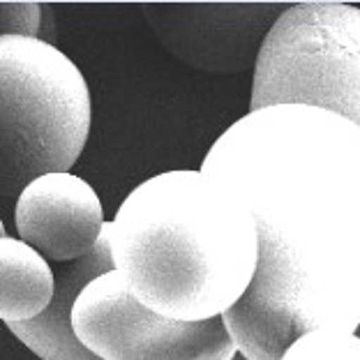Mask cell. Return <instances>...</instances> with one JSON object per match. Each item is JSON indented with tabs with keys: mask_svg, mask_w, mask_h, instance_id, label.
Returning <instances> with one entry per match:
<instances>
[{
	"mask_svg": "<svg viewBox=\"0 0 360 360\" xmlns=\"http://www.w3.org/2000/svg\"><path fill=\"white\" fill-rule=\"evenodd\" d=\"M16 238L49 264H72L95 250L106 226L97 192L75 174H46L26 185L14 206Z\"/></svg>",
	"mask_w": 360,
	"mask_h": 360,
	"instance_id": "52a82bcc",
	"label": "cell"
},
{
	"mask_svg": "<svg viewBox=\"0 0 360 360\" xmlns=\"http://www.w3.org/2000/svg\"><path fill=\"white\" fill-rule=\"evenodd\" d=\"M356 335H360V323H358V328H356Z\"/></svg>",
	"mask_w": 360,
	"mask_h": 360,
	"instance_id": "5bb4252c",
	"label": "cell"
},
{
	"mask_svg": "<svg viewBox=\"0 0 360 360\" xmlns=\"http://www.w3.org/2000/svg\"><path fill=\"white\" fill-rule=\"evenodd\" d=\"M93 120L81 70L39 37L0 39V199L46 174H70Z\"/></svg>",
	"mask_w": 360,
	"mask_h": 360,
	"instance_id": "3957f363",
	"label": "cell"
},
{
	"mask_svg": "<svg viewBox=\"0 0 360 360\" xmlns=\"http://www.w3.org/2000/svg\"><path fill=\"white\" fill-rule=\"evenodd\" d=\"M109 270H113V261L109 250V222H106L90 255L53 268L56 289L44 312L32 321L7 326V330L39 360H100L77 340L72 328V309L81 291Z\"/></svg>",
	"mask_w": 360,
	"mask_h": 360,
	"instance_id": "ba28073f",
	"label": "cell"
},
{
	"mask_svg": "<svg viewBox=\"0 0 360 360\" xmlns=\"http://www.w3.org/2000/svg\"><path fill=\"white\" fill-rule=\"evenodd\" d=\"M44 7L30 0L0 3V39L3 37H39Z\"/></svg>",
	"mask_w": 360,
	"mask_h": 360,
	"instance_id": "8fae6325",
	"label": "cell"
},
{
	"mask_svg": "<svg viewBox=\"0 0 360 360\" xmlns=\"http://www.w3.org/2000/svg\"><path fill=\"white\" fill-rule=\"evenodd\" d=\"M53 289L51 264L21 238L0 236V321H32L49 307Z\"/></svg>",
	"mask_w": 360,
	"mask_h": 360,
	"instance_id": "9c48e42d",
	"label": "cell"
},
{
	"mask_svg": "<svg viewBox=\"0 0 360 360\" xmlns=\"http://www.w3.org/2000/svg\"><path fill=\"white\" fill-rule=\"evenodd\" d=\"M0 236H7V229H5V222H3V217H0Z\"/></svg>",
	"mask_w": 360,
	"mask_h": 360,
	"instance_id": "7c38bea8",
	"label": "cell"
},
{
	"mask_svg": "<svg viewBox=\"0 0 360 360\" xmlns=\"http://www.w3.org/2000/svg\"><path fill=\"white\" fill-rule=\"evenodd\" d=\"M201 174L257 226V273L222 314L238 354L280 360L312 330L360 323V129L305 104L250 111L215 139Z\"/></svg>",
	"mask_w": 360,
	"mask_h": 360,
	"instance_id": "6da1fadb",
	"label": "cell"
},
{
	"mask_svg": "<svg viewBox=\"0 0 360 360\" xmlns=\"http://www.w3.org/2000/svg\"><path fill=\"white\" fill-rule=\"evenodd\" d=\"M252 72L250 111L305 104L360 129V7L328 0L289 5Z\"/></svg>",
	"mask_w": 360,
	"mask_h": 360,
	"instance_id": "277c9868",
	"label": "cell"
},
{
	"mask_svg": "<svg viewBox=\"0 0 360 360\" xmlns=\"http://www.w3.org/2000/svg\"><path fill=\"white\" fill-rule=\"evenodd\" d=\"M289 5L277 3H162L146 5L162 46L187 68L208 75L255 70L268 32Z\"/></svg>",
	"mask_w": 360,
	"mask_h": 360,
	"instance_id": "8992f818",
	"label": "cell"
},
{
	"mask_svg": "<svg viewBox=\"0 0 360 360\" xmlns=\"http://www.w3.org/2000/svg\"><path fill=\"white\" fill-rule=\"evenodd\" d=\"M280 360H360V335L330 328L305 333Z\"/></svg>",
	"mask_w": 360,
	"mask_h": 360,
	"instance_id": "30bf717a",
	"label": "cell"
},
{
	"mask_svg": "<svg viewBox=\"0 0 360 360\" xmlns=\"http://www.w3.org/2000/svg\"><path fill=\"white\" fill-rule=\"evenodd\" d=\"M77 340L100 360H233L222 316L176 321L143 307L116 270L90 282L72 309Z\"/></svg>",
	"mask_w": 360,
	"mask_h": 360,
	"instance_id": "5b68a950",
	"label": "cell"
},
{
	"mask_svg": "<svg viewBox=\"0 0 360 360\" xmlns=\"http://www.w3.org/2000/svg\"><path fill=\"white\" fill-rule=\"evenodd\" d=\"M113 270L143 307L176 321L222 316L257 273L248 206L201 171L158 174L109 222Z\"/></svg>",
	"mask_w": 360,
	"mask_h": 360,
	"instance_id": "7a4b0ae2",
	"label": "cell"
},
{
	"mask_svg": "<svg viewBox=\"0 0 360 360\" xmlns=\"http://www.w3.org/2000/svg\"><path fill=\"white\" fill-rule=\"evenodd\" d=\"M233 360H248V358H245L243 354H236V356H233Z\"/></svg>",
	"mask_w": 360,
	"mask_h": 360,
	"instance_id": "4fadbf2b",
	"label": "cell"
}]
</instances>
